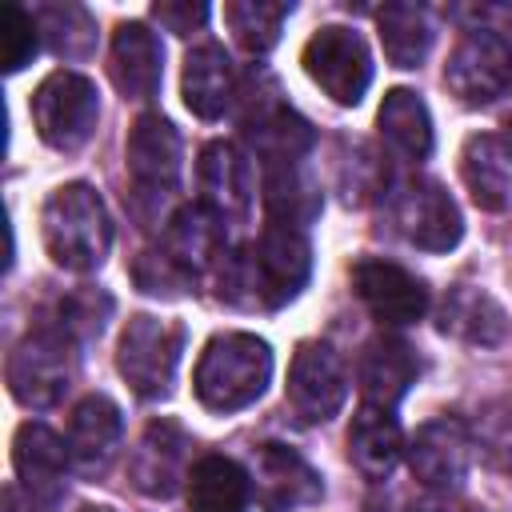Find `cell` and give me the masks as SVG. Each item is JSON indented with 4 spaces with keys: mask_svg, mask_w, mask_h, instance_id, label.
<instances>
[{
    "mask_svg": "<svg viewBox=\"0 0 512 512\" xmlns=\"http://www.w3.org/2000/svg\"><path fill=\"white\" fill-rule=\"evenodd\" d=\"M12 468H16L20 488L32 500H56L64 488V472L72 468L68 444L52 428L28 420L12 436Z\"/></svg>",
    "mask_w": 512,
    "mask_h": 512,
    "instance_id": "20",
    "label": "cell"
},
{
    "mask_svg": "<svg viewBox=\"0 0 512 512\" xmlns=\"http://www.w3.org/2000/svg\"><path fill=\"white\" fill-rule=\"evenodd\" d=\"M472 452H476L472 428L456 416H436V420L420 424L412 444H408L412 480L432 488V492H452V488L464 484Z\"/></svg>",
    "mask_w": 512,
    "mask_h": 512,
    "instance_id": "12",
    "label": "cell"
},
{
    "mask_svg": "<svg viewBox=\"0 0 512 512\" xmlns=\"http://www.w3.org/2000/svg\"><path fill=\"white\" fill-rule=\"evenodd\" d=\"M112 84L124 100H152L164 76V52L156 32L140 20H124L112 32V56H108Z\"/></svg>",
    "mask_w": 512,
    "mask_h": 512,
    "instance_id": "18",
    "label": "cell"
},
{
    "mask_svg": "<svg viewBox=\"0 0 512 512\" xmlns=\"http://www.w3.org/2000/svg\"><path fill=\"white\" fill-rule=\"evenodd\" d=\"M436 328L468 348H500L512 336V320L504 304L480 284H452L440 300Z\"/></svg>",
    "mask_w": 512,
    "mask_h": 512,
    "instance_id": "16",
    "label": "cell"
},
{
    "mask_svg": "<svg viewBox=\"0 0 512 512\" xmlns=\"http://www.w3.org/2000/svg\"><path fill=\"white\" fill-rule=\"evenodd\" d=\"M300 64L308 72V80L336 104L352 108L364 100L368 84H372V52L364 44L360 32L344 28V24H324L308 36Z\"/></svg>",
    "mask_w": 512,
    "mask_h": 512,
    "instance_id": "7",
    "label": "cell"
},
{
    "mask_svg": "<svg viewBox=\"0 0 512 512\" xmlns=\"http://www.w3.org/2000/svg\"><path fill=\"white\" fill-rule=\"evenodd\" d=\"M108 312H112V300L100 288H80V292L60 300V324L56 328L68 340H92V336L104 332Z\"/></svg>",
    "mask_w": 512,
    "mask_h": 512,
    "instance_id": "35",
    "label": "cell"
},
{
    "mask_svg": "<svg viewBox=\"0 0 512 512\" xmlns=\"http://www.w3.org/2000/svg\"><path fill=\"white\" fill-rule=\"evenodd\" d=\"M272 380V348L252 332L212 336L196 360V396L212 412H240L264 396Z\"/></svg>",
    "mask_w": 512,
    "mask_h": 512,
    "instance_id": "3",
    "label": "cell"
},
{
    "mask_svg": "<svg viewBox=\"0 0 512 512\" xmlns=\"http://www.w3.org/2000/svg\"><path fill=\"white\" fill-rule=\"evenodd\" d=\"M180 96L188 104L192 116L200 120H216L224 116V108L236 96V68L232 56L220 44H196L184 56V72H180Z\"/></svg>",
    "mask_w": 512,
    "mask_h": 512,
    "instance_id": "23",
    "label": "cell"
},
{
    "mask_svg": "<svg viewBox=\"0 0 512 512\" xmlns=\"http://www.w3.org/2000/svg\"><path fill=\"white\" fill-rule=\"evenodd\" d=\"M344 400H348L344 360L328 344L304 340L288 364V408L304 424H324L344 408Z\"/></svg>",
    "mask_w": 512,
    "mask_h": 512,
    "instance_id": "10",
    "label": "cell"
},
{
    "mask_svg": "<svg viewBox=\"0 0 512 512\" xmlns=\"http://www.w3.org/2000/svg\"><path fill=\"white\" fill-rule=\"evenodd\" d=\"M312 272V248L300 228L272 224L256 236V244L224 256L220 296L240 308H280L300 296Z\"/></svg>",
    "mask_w": 512,
    "mask_h": 512,
    "instance_id": "1",
    "label": "cell"
},
{
    "mask_svg": "<svg viewBox=\"0 0 512 512\" xmlns=\"http://www.w3.org/2000/svg\"><path fill=\"white\" fill-rule=\"evenodd\" d=\"M120 436H124V420H120V408L108 400V396H84L76 408H72V420H68V460L80 476H100L116 452H120Z\"/></svg>",
    "mask_w": 512,
    "mask_h": 512,
    "instance_id": "17",
    "label": "cell"
},
{
    "mask_svg": "<svg viewBox=\"0 0 512 512\" xmlns=\"http://www.w3.org/2000/svg\"><path fill=\"white\" fill-rule=\"evenodd\" d=\"M460 176L472 192V204L484 212H504L512 204V140L496 132H476L464 140Z\"/></svg>",
    "mask_w": 512,
    "mask_h": 512,
    "instance_id": "21",
    "label": "cell"
},
{
    "mask_svg": "<svg viewBox=\"0 0 512 512\" xmlns=\"http://www.w3.org/2000/svg\"><path fill=\"white\" fill-rule=\"evenodd\" d=\"M152 20H160L176 36H192V28H200L208 20V4H200V0L196 4L192 0H156Z\"/></svg>",
    "mask_w": 512,
    "mask_h": 512,
    "instance_id": "39",
    "label": "cell"
},
{
    "mask_svg": "<svg viewBox=\"0 0 512 512\" xmlns=\"http://www.w3.org/2000/svg\"><path fill=\"white\" fill-rule=\"evenodd\" d=\"M352 288L380 324H416L428 312V288L396 260L368 256L352 268Z\"/></svg>",
    "mask_w": 512,
    "mask_h": 512,
    "instance_id": "14",
    "label": "cell"
},
{
    "mask_svg": "<svg viewBox=\"0 0 512 512\" xmlns=\"http://www.w3.org/2000/svg\"><path fill=\"white\" fill-rule=\"evenodd\" d=\"M376 28H380V44H384L388 64H396V68H420L424 64V56L432 48V20L420 4H408V0L384 4L376 16Z\"/></svg>",
    "mask_w": 512,
    "mask_h": 512,
    "instance_id": "30",
    "label": "cell"
},
{
    "mask_svg": "<svg viewBox=\"0 0 512 512\" xmlns=\"http://www.w3.org/2000/svg\"><path fill=\"white\" fill-rule=\"evenodd\" d=\"M184 352V328L160 316H132L120 332L116 344V368L128 380V388L144 400H160L168 396L172 380H176V364Z\"/></svg>",
    "mask_w": 512,
    "mask_h": 512,
    "instance_id": "4",
    "label": "cell"
},
{
    "mask_svg": "<svg viewBox=\"0 0 512 512\" xmlns=\"http://www.w3.org/2000/svg\"><path fill=\"white\" fill-rule=\"evenodd\" d=\"M188 504L192 512H248L252 480L228 456H200L188 472Z\"/></svg>",
    "mask_w": 512,
    "mask_h": 512,
    "instance_id": "27",
    "label": "cell"
},
{
    "mask_svg": "<svg viewBox=\"0 0 512 512\" xmlns=\"http://www.w3.org/2000/svg\"><path fill=\"white\" fill-rule=\"evenodd\" d=\"M72 340L60 328H36L28 332L12 356H8V392L24 408H52L72 388Z\"/></svg>",
    "mask_w": 512,
    "mask_h": 512,
    "instance_id": "6",
    "label": "cell"
},
{
    "mask_svg": "<svg viewBox=\"0 0 512 512\" xmlns=\"http://www.w3.org/2000/svg\"><path fill=\"white\" fill-rule=\"evenodd\" d=\"M132 280H136L148 296H164V300L184 296V292L192 288V276H188L164 248H148V252H140L136 264H132Z\"/></svg>",
    "mask_w": 512,
    "mask_h": 512,
    "instance_id": "36",
    "label": "cell"
},
{
    "mask_svg": "<svg viewBox=\"0 0 512 512\" xmlns=\"http://www.w3.org/2000/svg\"><path fill=\"white\" fill-rule=\"evenodd\" d=\"M264 212L272 224L300 228L320 212V188L304 172V164H268L264 168Z\"/></svg>",
    "mask_w": 512,
    "mask_h": 512,
    "instance_id": "29",
    "label": "cell"
},
{
    "mask_svg": "<svg viewBox=\"0 0 512 512\" xmlns=\"http://www.w3.org/2000/svg\"><path fill=\"white\" fill-rule=\"evenodd\" d=\"M288 12H292V4H284V0H232V4H224V20H228L236 44L256 52V56L280 40Z\"/></svg>",
    "mask_w": 512,
    "mask_h": 512,
    "instance_id": "31",
    "label": "cell"
},
{
    "mask_svg": "<svg viewBox=\"0 0 512 512\" xmlns=\"http://www.w3.org/2000/svg\"><path fill=\"white\" fill-rule=\"evenodd\" d=\"M36 44H40L36 16L24 12L12 0L0 4V60H4V72H20L36 56Z\"/></svg>",
    "mask_w": 512,
    "mask_h": 512,
    "instance_id": "34",
    "label": "cell"
},
{
    "mask_svg": "<svg viewBox=\"0 0 512 512\" xmlns=\"http://www.w3.org/2000/svg\"><path fill=\"white\" fill-rule=\"evenodd\" d=\"M376 128L384 136V144L404 156V160H424L432 152V116L428 104L420 100V92L412 88H392L376 112Z\"/></svg>",
    "mask_w": 512,
    "mask_h": 512,
    "instance_id": "28",
    "label": "cell"
},
{
    "mask_svg": "<svg viewBox=\"0 0 512 512\" xmlns=\"http://www.w3.org/2000/svg\"><path fill=\"white\" fill-rule=\"evenodd\" d=\"M80 512H112V508H104V504H88V508H80Z\"/></svg>",
    "mask_w": 512,
    "mask_h": 512,
    "instance_id": "41",
    "label": "cell"
},
{
    "mask_svg": "<svg viewBox=\"0 0 512 512\" xmlns=\"http://www.w3.org/2000/svg\"><path fill=\"white\" fill-rule=\"evenodd\" d=\"M444 84L464 108H484L496 96L508 92L512 84V48L500 32L492 28H472L456 40L448 64H444Z\"/></svg>",
    "mask_w": 512,
    "mask_h": 512,
    "instance_id": "8",
    "label": "cell"
},
{
    "mask_svg": "<svg viewBox=\"0 0 512 512\" xmlns=\"http://www.w3.org/2000/svg\"><path fill=\"white\" fill-rule=\"evenodd\" d=\"M368 512H448V504L424 484H384L372 492Z\"/></svg>",
    "mask_w": 512,
    "mask_h": 512,
    "instance_id": "38",
    "label": "cell"
},
{
    "mask_svg": "<svg viewBox=\"0 0 512 512\" xmlns=\"http://www.w3.org/2000/svg\"><path fill=\"white\" fill-rule=\"evenodd\" d=\"M476 448L484 452V460L500 472H512V412L508 408H488L476 428H472Z\"/></svg>",
    "mask_w": 512,
    "mask_h": 512,
    "instance_id": "37",
    "label": "cell"
},
{
    "mask_svg": "<svg viewBox=\"0 0 512 512\" xmlns=\"http://www.w3.org/2000/svg\"><path fill=\"white\" fill-rule=\"evenodd\" d=\"M392 212H396L404 240L424 248V252H448L464 236V220H460L456 200L432 176H408L396 192Z\"/></svg>",
    "mask_w": 512,
    "mask_h": 512,
    "instance_id": "9",
    "label": "cell"
},
{
    "mask_svg": "<svg viewBox=\"0 0 512 512\" xmlns=\"http://www.w3.org/2000/svg\"><path fill=\"white\" fill-rule=\"evenodd\" d=\"M44 248L56 268L96 272L112 248V220L92 184H60L40 212Z\"/></svg>",
    "mask_w": 512,
    "mask_h": 512,
    "instance_id": "2",
    "label": "cell"
},
{
    "mask_svg": "<svg viewBox=\"0 0 512 512\" xmlns=\"http://www.w3.org/2000/svg\"><path fill=\"white\" fill-rule=\"evenodd\" d=\"M124 160H128V176H132L136 196L140 200H164L176 192V180H180V132L160 112H144L128 128Z\"/></svg>",
    "mask_w": 512,
    "mask_h": 512,
    "instance_id": "13",
    "label": "cell"
},
{
    "mask_svg": "<svg viewBox=\"0 0 512 512\" xmlns=\"http://www.w3.org/2000/svg\"><path fill=\"white\" fill-rule=\"evenodd\" d=\"M400 452H404V436H400L396 416L388 408L364 404L348 424V460H352V468L368 480H384L396 468Z\"/></svg>",
    "mask_w": 512,
    "mask_h": 512,
    "instance_id": "26",
    "label": "cell"
},
{
    "mask_svg": "<svg viewBox=\"0 0 512 512\" xmlns=\"http://www.w3.org/2000/svg\"><path fill=\"white\" fill-rule=\"evenodd\" d=\"M416 372H420V364H416L412 348L400 336H388V332L372 336L364 344V352H360V392H364V404L392 412L408 396V388L416 384Z\"/></svg>",
    "mask_w": 512,
    "mask_h": 512,
    "instance_id": "22",
    "label": "cell"
},
{
    "mask_svg": "<svg viewBox=\"0 0 512 512\" xmlns=\"http://www.w3.org/2000/svg\"><path fill=\"white\" fill-rule=\"evenodd\" d=\"M36 28L64 60H84L96 48V24L80 4H44L36 12Z\"/></svg>",
    "mask_w": 512,
    "mask_h": 512,
    "instance_id": "32",
    "label": "cell"
},
{
    "mask_svg": "<svg viewBox=\"0 0 512 512\" xmlns=\"http://www.w3.org/2000/svg\"><path fill=\"white\" fill-rule=\"evenodd\" d=\"M252 496L264 512H300L324 496L320 472L288 444H260L248 464Z\"/></svg>",
    "mask_w": 512,
    "mask_h": 512,
    "instance_id": "11",
    "label": "cell"
},
{
    "mask_svg": "<svg viewBox=\"0 0 512 512\" xmlns=\"http://www.w3.org/2000/svg\"><path fill=\"white\" fill-rule=\"evenodd\" d=\"M384 184H388V168H384L380 152L368 148V144H352V152H348L344 164H340V192H344V200L360 208V204H368Z\"/></svg>",
    "mask_w": 512,
    "mask_h": 512,
    "instance_id": "33",
    "label": "cell"
},
{
    "mask_svg": "<svg viewBox=\"0 0 512 512\" xmlns=\"http://www.w3.org/2000/svg\"><path fill=\"white\" fill-rule=\"evenodd\" d=\"M224 236L228 228L204 208V204H184L164 232V252L188 272H208L216 260H224Z\"/></svg>",
    "mask_w": 512,
    "mask_h": 512,
    "instance_id": "25",
    "label": "cell"
},
{
    "mask_svg": "<svg viewBox=\"0 0 512 512\" xmlns=\"http://www.w3.org/2000/svg\"><path fill=\"white\" fill-rule=\"evenodd\" d=\"M96 116H100V96L96 84L80 72H52L40 80V88L32 92V120L36 132L48 148L56 152H76L92 140L96 132Z\"/></svg>",
    "mask_w": 512,
    "mask_h": 512,
    "instance_id": "5",
    "label": "cell"
},
{
    "mask_svg": "<svg viewBox=\"0 0 512 512\" xmlns=\"http://www.w3.org/2000/svg\"><path fill=\"white\" fill-rule=\"evenodd\" d=\"M200 192H204V208L224 224V228H236L248 220L252 212V168L244 160V152L228 140H212L204 152H200Z\"/></svg>",
    "mask_w": 512,
    "mask_h": 512,
    "instance_id": "15",
    "label": "cell"
},
{
    "mask_svg": "<svg viewBox=\"0 0 512 512\" xmlns=\"http://www.w3.org/2000/svg\"><path fill=\"white\" fill-rule=\"evenodd\" d=\"M4 512H32V504L20 496V488H4Z\"/></svg>",
    "mask_w": 512,
    "mask_h": 512,
    "instance_id": "40",
    "label": "cell"
},
{
    "mask_svg": "<svg viewBox=\"0 0 512 512\" xmlns=\"http://www.w3.org/2000/svg\"><path fill=\"white\" fill-rule=\"evenodd\" d=\"M184 460H188V436L180 424L172 420H152L128 460V472H132V484L144 492V496H172L184 480Z\"/></svg>",
    "mask_w": 512,
    "mask_h": 512,
    "instance_id": "19",
    "label": "cell"
},
{
    "mask_svg": "<svg viewBox=\"0 0 512 512\" xmlns=\"http://www.w3.org/2000/svg\"><path fill=\"white\" fill-rule=\"evenodd\" d=\"M244 136L256 148V156L268 164H300V156L312 148V128L304 116H296L280 100H264L256 112L244 116Z\"/></svg>",
    "mask_w": 512,
    "mask_h": 512,
    "instance_id": "24",
    "label": "cell"
}]
</instances>
